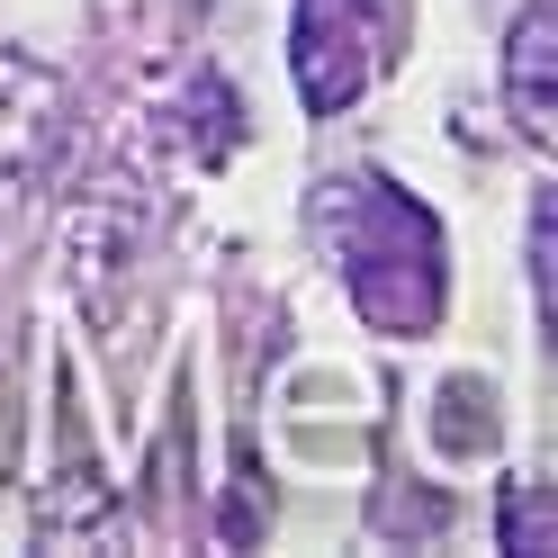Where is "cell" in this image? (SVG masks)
Here are the masks:
<instances>
[{
  "label": "cell",
  "instance_id": "obj_4",
  "mask_svg": "<svg viewBox=\"0 0 558 558\" xmlns=\"http://www.w3.org/2000/svg\"><path fill=\"white\" fill-rule=\"evenodd\" d=\"M505 99H513V118L532 145H549V0H532L513 27V46H505Z\"/></svg>",
  "mask_w": 558,
  "mask_h": 558
},
{
  "label": "cell",
  "instance_id": "obj_5",
  "mask_svg": "<svg viewBox=\"0 0 558 558\" xmlns=\"http://www.w3.org/2000/svg\"><path fill=\"white\" fill-rule=\"evenodd\" d=\"M433 441L450 460H477V450H496V397L477 388V378H450L441 405H433Z\"/></svg>",
  "mask_w": 558,
  "mask_h": 558
},
{
  "label": "cell",
  "instance_id": "obj_3",
  "mask_svg": "<svg viewBox=\"0 0 558 558\" xmlns=\"http://www.w3.org/2000/svg\"><path fill=\"white\" fill-rule=\"evenodd\" d=\"M54 126H63V90L37 73V63L0 54V181H27V171L46 162Z\"/></svg>",
  "mask_w": 558,
  "mask_h": 558
},
{
  "label": "cell",
  "instance_id": "obj_2",
  "mask_svg": "<svg viewBox=\"0 0 558 558\" xmlns=\"http://www.w3.org/2000/svg\"><path fill=\"white\" fill-rule=\"evenodd\" d=\"M388 19H397V0H298V90L316 118L352 109L369 90Z\"/></svg>",
  "mask_w": 558,
  "mask_h": 558
},
{
  "label": "cell",
  "instance_id": "obj_6",
  "mask_svg": "<svg viewBox=\"0 0 558 558\" xmlns=\"http://www.w3.org/2000/svg\"><path fill=\"white\" fill-rule=\"evenodd\" d=\"M505 541H513L522 558L549 549V486H541V477H522L513 496H505Z\"/></svg>",
  "mask_w": 558,
  "mask_h": 558
},
{
  "label": "cell",
  "instance_id": "obj_1",
  "mask_svg": "<svg viewBox=\"0 0 558 558\" xmlns=\"http://www.w3.org/2000/svg\"><path fill=\"white\" fill-rule=\"evenodd\" d=\"M316 226L352 279V306L378 333H424L441 316V226L397 181H369V171L333 181L316 198Z\"/></svg>",
  "mask_w": 558,
  "mask_h": 558
},
{
  "label": "cell",
  "instance_id": "obj_7",
  "mask_svg": "<svg viewBox=\"0 0 558 558\" xmlns=\"http://www.w3.org/2000/svg\"><path fill=\"white\" fill-rule=\"evenodd\" d=\"M532 289H541V316H549V198L532 207Z\"/></svg>",
  "mask_w": 558,
  "mask_h": 558
}]
</instances>
